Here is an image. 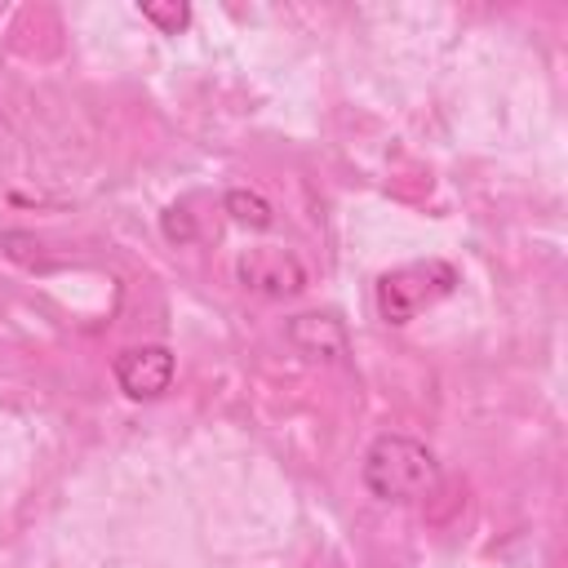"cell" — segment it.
<instances>
[{"label":"cell","mask_w":568,"mask_h":568,"mask_svg":"<svg viewBox=\"0 0 568 568\" xmlns=\"http://www.w3.org/2000/svg\"><path fill=\"white\" fill-rule=\"evenodd\" d=\"M359 484L368 497H377L386 506H413L439 488V457L426 439L404 435V430H386L364 448Z\"/></svg>","instance_id":"1"},{"label":"cell","mask_w":568,"mask_h":568,"mask_svg":"<svg viewBox=\"0 0 568 568\" xmlns=\"http://www.w3.org/2000/svg\"><path fill=\"white\" fill-rule=\"evenodd\" d=\"M457 288V266L444 257H426V262H408L395 271H382L373 284V306L382 315V324H408L417 320L426 306H435L439 297H448Z\"/></svg>","instance_id":"2"},{"label":"cell","mask_w":568,"mask_h":568,"mask_svg":"<svg viewBox=\"0 0 568 568\" xmlns=\"http://www.w3.org/2000/svg\"><path fill=\"white\" fill-rule=\"evenodd\" d=\"M235 280H240V288H248L257 297L284 302V297H297L311 284V271H306V262L293 248L257 244V248H244L235 257Z\"/></svg>","instance_id":"3"},{"label":"cell","mask_w":568,"mask_h":568,"mask_svg":"<svg viewBox=\"0 0 568 568\" xmlns=\"http://www.w3.org/2000/svg\"><path fill=\"white\" fill-rule=\"evenodd\" d=\"M178 359L164 342H142V346H124L111 359V377L129 399H160L173 386Z\"/></svg>","instance_id":"4"},{"label":"cell","mask_w":568,"mask_h":568,"mask_svg":"<svg viewBox=\"0 0 568 568\" xmlns=\"http://www.w3.org/2000/svg\"><path fill=\"white\" fill-rule=\"evenodd\" d=\"M284 337L311 364H346V355H351L346 324L337 315H328V311H302V315H293L284 324Z\"/></svg>","instance_id":"5"},{"label":"cell","mask_w":568,"mask_h":568,"mask_svg":"<svg viewBox=\"0 0 568 568\" xmlns=\"http://www.w3.org/2000/svg\"><path fill=\"white\" fill-rule=\"evenodd\" d=\"M222 209H226L240 226H248V231H266V226H275V204H271L262 191H244V186H235V191L222 195Z\"/></svg>","instance_id":"6"},{"label":"cell","mask_w":568,"mask_h":568,"mask_svg":"<svg viewBox=\"0 0 568 568\" xmlns=\"http://www.w3.org/2000/svg\"><path fill=\"white\" fill-rule=\"evenodd\" d=\"M138 13H142L160 36H178V31H186V22H191V9H186V4H138Z\"/></svg>","instance_id":"7"},{"label":"cell","mask_w":568,"mask_h":568,"mask_svg":"<svg viewBox=\"0 0 568 568\" xmlns=\"http://www.w3.org/2000/svg\"><path fill=\"white\" fill-rule=\"evenodd\" d=\"M178 213H182V209H178ZM164 235H169V240H191V235H195V226H191V217H186V213H182V217H173V209H169V213H164Z\"/></svg>","instance_id":"8"}]
</instances>
